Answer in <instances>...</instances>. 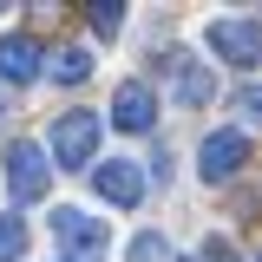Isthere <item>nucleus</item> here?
Listing matches in <instances>:
<instances>
[{
  "label": "nucleus",
  "mask_w": 262,
  "mask_h": 262,
  "mask_svg": "<svg viewBox=\"0 0 262 262\" xmlns=\"http://www.w3.org/2000/svg\"><path fill=\"white\" fill-rule=\"evenodd\" d=\"M131 262H177V249L164 243L158 229H144V236H131Z\"/></svg>",
  "instance_id": "obj_12"
},
{
  "label": "nucleus",
  "mask_w": 262,
  "mask_h": 262,
  "mask_svg": "<svg viewBox=\"0 0 262 262\" xmlns=\"http://www.w3.org/2000/svg\"><path fill=\"white\" fill-rule=\"evenodd\" d=\"M53 236H59V249H66L72 262H98L105 249H112L105 216H85L79 203H59V210H53Z\"/></svg>",
  "instance_id": "obj_2"
},
{
  "label": "nucleus",
  "mask_w": 262,
  "mask_h": 262,
  "mask_svg": "<svg viewBox=\"0 0 262 262\" xmlns=\"http://www.w3.org/2000/svg\"><path fill=\"white\" fill-rule=\"evenodd\" d=\"M203 39H210V53H216V59H229L236 72H249V66L262 59V20H256V13L210 20V33H203Z\"/></svg>",
  "instance_id": "obj_3"
},
{
  "label": "nucleus",
  "mask_w": 262,
  "mask_h": 262,
  "mask_svg": "<svg viewBox=\"0 0 262 262\" xmlns=\"http://www.w3.org/2000/svg\"><path fill=\"white\" fill-rule=\"evenodd\" d=\"M46 184H53V164H46V151L39 144H7V190L20 196V203H33V196H46Z\"/></svg>",
  "instance_id": "obj_5"
},
{
  "label": "nucleus",
  "mask_w": 262,
  "mask_h": 262,
  "mask_svg": "<svg viewBox=\"0 0 262 262\" xmlns=\"http://www.w3.org/2000/svg\"><path fill=\"white\" fill-rule=\"evenodd\" d=\"M53 79H59V85H85V79H92V53H85V46H59V53H53Z\"/></svg>",
  "instance_id": "obj_10"
},
{
  "label": "nucleus",
  "mask_w": 262,
  "mask_h": 262,
  "mask_svg": "<svg viewBox=\"0 0 262 262\" xmlns=\"http://www.w3.org/2000/svg\"><path fill=\"white\" fill-rule=\"evenodd\" d=\"M20 256H27V223L0 216V262H20Z\"/></svg>",
  "instance_id": "obj_13"
},
{
  "label": "nucleus",
  "mask_w": 262,
  "mask_h": 262,
  "mask_svg": "<svg viewBox=\"0 0 262 262\" xmlns=\"http://www.w3.org/2000/svg\"><path fill=\"white\" fill-rule=\"evenodd\" d=\"M158 66H164V79H170V92H177V105H210V98H216V79H210L190 53H164Z\"/></svg>",
  "instance_id": "obj_7"
},
{
  "label": "nucleus",
  "mask_w": 262,
  "mask_h": 262,
  "mask_svg": "<svg viewBox=\"0 0 262 262\" xmlns=\"http://www.w3.org/2000/svg\"><path fill=\"white\" fill-rule=\"evenodd\" d=\"M196 262H243L236 256V243H229V236H210V243H203V256Z\"/></svg>",
  "instance_id": "obj_14"
},
{
  "label": "nucleus",
  "mask_w": 262,
  "mask_h": 262,
  "mask_svg": "<svg viewBox=\"0 0 262 262\" xmlns=\"http://www.w3.org/2000/svg\"><path fill=\"white\" fill-rule=\"evenodd\" d=\"M39 39L33 33H0V79L7 85H27V79H39Z\"/></svg>",
  "instance_id": "obj_9"
},
{
  "label": "nucleus",
  "mask_w": 262,
  "mask_h": 262,
  "mask_svg": "<svg viewBox=\"0 0 262 262\" xmlns=\"http://www.w3.org/2000/svg\"><path fill=\"white\" fill-rule=\"evenodd\" d=\"M112 125L118 131H151L158 125V92H151L144 79H125V85L112 92Z\"/></svg>",
  "instance_id": "obj_8"
},
{
  "label": "nucleus",
  "mask_w": 262,
  "mask_h": 262,
  "mask_svg": "<svg viewBox=\"0 0 262 262\" xmlns=\"http://www.w3.org/2000/svg\"><path fill=\"white\" fill-rule=\"evenodd\" d=\"M85 20H92L98 39H112V33L125 27V7H118V0H92V7H85Z\"/></svg>",
  "instance_id": "obj_11"
},
{
  "label": "nucleus",
  "mask_w": 262,
  "mask_h": 262,
  "mask_svg": "<svg viewBox=\"0 0 262 262\" xmlns=\"http://www.w3.org/2000/svg\"><path fill=\"white\" fill-rule=\"evenodd\" d=\"M98 151V112H59L46 131V164L53 170H85Z\"/></svg>",
  "instance_id": "obj_1"
},
{
  "label": "nucleus",
  "mask_w": 262,
  "mask_h": 262,
  "mask_svg": "<svg viewBox=\"0 0 262 262\" xmlns=\"http://www.w3.org/2000/svg\"><path fill=\"white\" fill-rule=\"evenodd\" d=\"M92 190L105 196V203H118V210H138V203H144V164L105 158V164L92 170Z\"/></svg>",
  "instance_id": "obj_6"
},
{
  "label": "nucleus",
  "mask_w": 262,
  "mask_h": 262,
  "mask_svg": "<svg viewBox=\"0 0 262 262\" xmlns=\"http://www.w3.org/2000/svg\"><path fill=\"white\" fill-rule=\"evenodd\" d=\"M243 164H249V131H236V125L210 131V138L196 144V170H203V184H229Z\"/></svg>",
  "instance_id": "obj_4"
},
{
  "label": "nucleus",
  "mask_w": 262,
  "mask_h": 262,
  "mask_svg": "<svg viewBox=\"0 0 262 262\" xmlns=\"http://www.w3.org/2000/svg\"><path fill=\"white\" fill-rule=\"evenodd\" d=\"M0 118H7V98H0Z\"/></svg>",
  "instance_id": "obj_15"
}]
</instances>
